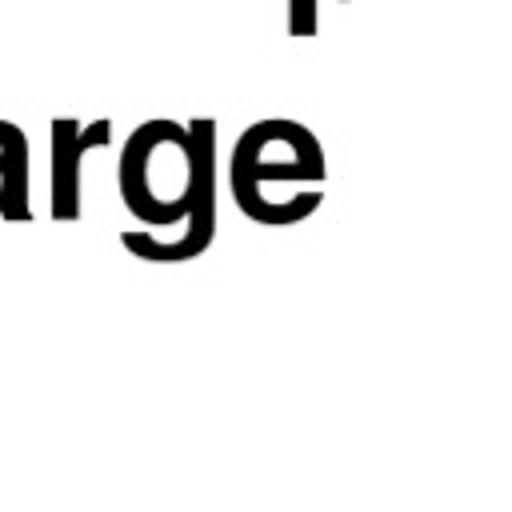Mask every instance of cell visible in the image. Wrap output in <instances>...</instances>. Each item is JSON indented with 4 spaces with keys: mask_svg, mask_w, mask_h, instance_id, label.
<instances>
[{
    "mask_svg": "<svg viewBox=\"0 0 512 512\" xmlns=\"http://www.w3.org/2000/svg\"><path fill=\"white\" fill-rule=\"evenodd\" d=\"M328 152L320 136L292 116L248 124L228 152V192L244 220L260 228H296L324 208Z\"/></svg>",
    "mask_w": 512,
    "mask_h": 512,
    "instance_id": "obj_2",
    "label": "cell"
},
{
    "mask_svg": "<svg viewBox=\"0 0 512 512\" xmlns=\"http://www.w3.org/2000/svg\"><path fill=\"white\" fill-rule=\"evenodd\" d=\"M104 4H120V0H104Z\"/></svg>",
    "mask_w": 512,
    "mask_h": 512,
    "instance_id": "obj_7",
    "label": "cell"
},
{
    "mask_svg": "<svg viewBox=\"0 0 512 512\" xmlns=\"http://www.w3.org/2000/svg\"><path fill=\"white\" fill-rule=\"evenodd\" d=\"M200 4H208V0H200Z\"/></svg>",
    "mask_w": 512,
    "mask_h": 512,
    "instance_id": "obj_8",
    "label": "cell"
},
{
    "mask_svg": "<svg viewBox=\"0 0 512 512\" xmlns=\"http://www.w3.org/2000/svg\"><path fill=\"white\" fill-rule=\"evenodd\" d=\"M112 144V120H48V216L56 224H72L84 212V160Z\"/></svg>",
    "mask_w": 512,
    "mask_h": 512,
    "instance_id": "obj_3",
    "label": "cell"
},
{
    "mask_svg": "<svg viewBox=\"0 0 512 512\" xmlns=\"http://www.w3.org/2000/svg\"><path fill=\"white\" fill-rule=\"evenodd\" d=\"M0 220H32V144L20 124L0 116Z\"/></svg>",
    "mask_w": 512,
    "mask_h": 512,
    "instance_id": "obj_4",
    "label": "cell"
},
{
    "mask_svg": "<svg viewBox=\"0 0 512 512\" xmlns=\"http://www.w3.org/2000/svg\"><path fill=\"white\" fill-rule=\"evenodd\" d=\"M336 4H352V0H336Z\"/></svg>",
    "mask_w": 512,
    "mask_h": 512,
    "instance_id": "obj_6",
    "label": "cell"
},
{
    "mask_svg": "<svg viewBox=\"0 0 512 512\" xmlns=\"http://www.w3.org/2000/svg\"><path fill=\"white\" fill-rule=\"evenodd\" d=\"M116 188L140 228L120 244L144 264H192L220 228V128L212 116L140 120L120 144Z\"/></svg>",
    "mask_w": 512,
    "mask_h": 512,
    "instance_id": "obj_1",
    "label": "cell"
},
{
    "mask_svg": "<svg viewBox=\"0 0 512 512\" xmlns=\"http://www.w3.org/2000/svg\"><path fill=\"white\" fill-rule=\"evenodd\" d=\"M288 36L312 40L320 36V0H288Z\"/></svg>",
    "mask_w": 512,
    "mask_h": 512,
    "instance_id": "obj_5",
    "label": "cell"
}]
</instances>
